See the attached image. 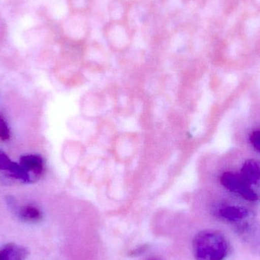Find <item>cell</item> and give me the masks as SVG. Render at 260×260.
Returning <instances> with one entry per match:
<instances>
[{
  "label": "cell",
  "instance_id": "cell-5",
  "mask_svg": "<svg viewBox=\"0 0 260 260\" xmlns=\"http://www.w3.org/2000/svg\"><path fill=\"white\" fill-rule=\"evenodd\" d=\"M7 204L12 213L27 222H38L43 218L41 209L33 204H19L13 197L7 199Z\"/></svg>",
  "mask_w": 260,
  "mask_h": 260
},
{
  "label": "cell",
  "instance_id": "cell-11",
  "mask_svg": "<svg viewBox=\"0 0 260 260\" xmlns=\"http://www.w3.org/2000/svg\"><path fill=\"white\" fill-rule=\"evenodd\" d=\"M250 142L253 148L260 153V129L253 131L250 134Z\"/></svg>",
  "mask_w": 260,
  "mask_h": 260
},
{
  "label": "cell",
  "instance_id": "cell-2",
  "mask_svg": "<svg viewBox=\"0 0 260 260\" xmlns=\"http://www.w3.org/2000/svg\"><path fill=\"white\" fill-rule=\"evenodd\" d=\"M220 181L229 192L239 196L247 201L257 202L259 200V193L241 173L226 171L221 176Z\"/></svg>",
  "mask_w": 260,
  "mask_h": 260
},
{
  "label": "cell",
  "instance_id": "cell-10",
  "mask_svg": "<svg viewBox=\"0 0 260 260\" xmlns=\"http://www.w3.org/2000/svg\"><path fill=\"white\" fill-rule=\"evenodd\" d=\"M10 129L4 117L0 115V139L2 141H7L10 139Z\"/></svg>",
  "mask_w": 260,
  "mask_h": 260
},
{
  "label": "cell",
  "instance_id": "cell-6",
  "mask_svg": "<svg viewBox=\"0 0 260 260\" xmlns=\"http://www.w3.org/2000/svg\"><path fill=\"white\" fill-rule=\"evenodd\" d=\"M0 172L5 173L6 175L19 180L21 183H30L33 182L20 164L11 160L10 157L2 150H0Z\"/></svg>",
  "mask_w": 260,
  "mask_h": 260
},
{
  "label": "cell",
  "instance_id": "cell-8",
  "mask_svg": "<svg viewBox=\"0 0 260 260\" xmlns=\"http://www.w3.org/2000/svg\"><path fill=\"white\" fill-rule=\"evenodd\" d=\"M241 173L250 184L260 189V160L255 159L246 160L243 164Z\"/></svg>",
  "mask_w": 260,
  "mask_h": 260
},
{
  "label": "cell",
  "instance_id": "cell-7",
  "mask_svg": "<svg viewBox=\"0 0 260 260\" xmlns=\"http://www.w3.org/2000/svg\"><path fill=\"white\" fill-rule=\"evenodd\" d=\"M20 165L31 178L32 181L40 178L44 171V160L39 154H25L20 158Z\"/></svg>",
  "mask_w": 260,
  "mask_h": 260
},
{
  "label": "cell",
  "instance_id": "cell-4",
  "mask_svg": "<svg viewBox=\"0 0 260 260\" xmlns=\"http://www.w3.org/2000/svg\"><path fill=\"white\" fill-rule=\"evenodd\" d=\"M243 242L254 253L260 254V223L253 218L235 228Z\"/></svg>",
  "mask_w": 260,
  "mask_h": 260
},
{
  "label": "cell",
  "instance_id": "cell-1",
  "mask_svg": "<svg viewBox=\"0 0 260 260\" xmlns=\"http://www.w3.org/2000/svg\"><path fill=\"white\" fill-rule=\"evenodd\" d=\"M230 251L229 240L217 231H202L192 241V253L195 260H226Z\"/></svg>",
  "mask_w": 260,
  "mask_h": 260
},
{
  "label": "cell",
  "instance_id": "cell-9",
  "mask_svg": "<svg viewBox=\"0 0 260 260\" xmlns=\"http://www.w3.org/2000/svg\"><path fill=\"white\" fill-rule=\"evenodd\" d=\"M29 251L26 247L9 244L0 250V260H25Z\"/></svg>",
  "mask_w": 260,
  "mask_h": 260
},
{
  "label": "cell",
  "instance_id": "cell-3",
  "mask_svg": "<svg viewBox=\"0 0 260 260\" xmlns=\"http://www.w3.org/2000/svg\"><path fill=\"white\" fill-rule=\"evenodd\" d=\"M214 215L218 219L232 224L234 227L255 218L254 213L244 206L232 204H221L215 206Z\"/></svg>",
  "mask_w": 260,
  "mask_h": 260
}]
</instances>
